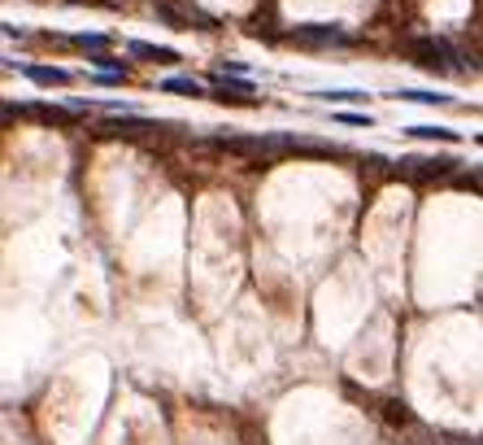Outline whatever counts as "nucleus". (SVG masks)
Returning a JSON list of instances; mask_svg holds the SVG:
<instances>
[{"instance_id": "f257e3e1", "label": "nucleus", "mask_w": 483, "mask_h": 445, "mask_svg": "<svg viewBox=\"0 0 483 445\" xmlns=\"http://www.w3.org/2000/svg\"><path fill=\"white\" fill-rule=\"evenodd\" d=\"M405 53L414 57V66L431 70V74H453V70H466L462 62V48L449 44V39H440V35H414L410 44H405Z\"/></svg>"}, {"instance_id": "f03ea898", "label": "nucleus", "mask_w": 483, "mask_h": 445, "mask_svg": "<svg viewBox=\"0 0 483 445\" xmlns=\"http://www.w3.org/2000/svg\"><path fill=\"white\" fill-rule=\"evenodd\" d=\"M292 48H305V53H322V48H353V35L344 27H331V22H305V27H292L288 35Z\"/></svg>"}, {"instance_id": "7ed1b4c3", "label": "nucleus", "mask_w": 483, "mask_h": 445, "mask_svg": "<svg viewBox=\"0 0 483 445\" xmlns=\"http://www.w3.org/2000/svg\"><path fill=\"white\" fill-rule=\"evenodd\" d=\"M209 88H214V101L223 105H258V88H253V79H244V74H218V79H209Z\"/></svg>"}, {"instance_id": "20e7f679", "label": "nucleus", "mask_w": 483, "mask_h": 445, "mask_svg": "<svg viewBox=\"0 0 483 445\" xmlns=\"http://www.w3.org/2000/svg\"><path fill=\"white\" fill-rule=\"evenodd\" d=\"M453 158H405L401 175L405 179H419V184H436V179H453Z\"/></svg>"}, {"instance_id": "39448f33", "label": "nucleus", "mask_w": 483, "mask_h": 445, "mask_svg": "<svg viewBox=\"0 0 483 445\" xmlns=\"http://www.w3.org/2000/svg\"><path fill=\"white\" fill-rule=\"evenodd\" d=\"M31 83H39V88H65V83H74V74L62 66H35V62H27V66H18Z\"/></svg>"}, {"instance_id": "423d86ee", "label": "nucleus", "mask_w": 483, "mask_h": 445, "mask_svg": "<svg viewBox=\"0 0 483 445\" xmlns=\"http://www.w3.org/2000/svg\"><path fill=\"white\" fill-rule=\"evenodd\" d=\"M135 57H144V62H157V66H179V53L174 48H165V44H148V39H131L127 44Z\"/></svg>"}, {"instance_id": "0eeeda50", "label": "nucleus", "mask_w": 483, "mask_h": 445, "mask_svg": "<svg viewBox=\"0 0 483 445\" xmlns=\"http://www.w3.org/2000/svg\"><path fill=\"white\" fill-rule=\"evenodd\" d=\"M396 101H414V105H453L449 92H436V88H401L392 92Z\"/></svg>"}, {"instance_id": "6e6552de", "label": "nucleus", "mask_w": 483, "mask_h": 445, "mask_svg": "<svg viewBox=\"0 0 483 445\" xmlns=\"http://www.w3.org/2000/svg\"><path fill=\"white\" fill-rule=\"evenodd\" d=\"M161 92H179V97H205V83H196L192 74H170V79H161Z\"/></svg>"}, {"instance_id": "1a4fd4ad", "label": "nucleus", "mask_w": 483, "mask_h": 445, "mask_svg": "<svg viewBox=\"0 0 483 445\" xmlns=\"http://www.w3.org/2000/svg\"><path fill=\"white\" fill-rule=\"evenodd\" d=\"M322 105H366L370 97L366 92H357V88H322V92H314Z\"/></svg>"}, {"instance_id": "9d476101", "label": "nucleus", "mask_w": 483, "mask_h": 445, "mask_svg": "<svg viewBox=\"0 0 483 445\" xmlns=\"http://www.w3.org/2000/svg\"><path fill=\"white\" fill-rule=\"evenodd\" d=\"M405 136L410 140H440V144H457V132L453 127H427V123H419V127H405Z\"/></svg>"}, {"instance_id": "9b49d317", "label": "nucleus", "mask_w": 483, "mask_h": 445, "mask_svg": "<svg viewBox=\"0 0 483 445\" xmlns=\"http://www.w3.org/2000/svg\"><path fill=\"white\" fill-rule=\"evenodd\" d=\"M384 419H387V424H401V428H410V424H414V415H410L405 402H384Z\"/></svg>"}, {"instance_id": "f8f14e48", "label": "nucleus", "mask_w": 483, "mask_h": 445, "mask_svg": "<svg viewBox=\"0 0 483 445\" xmlns=\"http://www.w3.org/2000/svg\"><path fill=\"white\" fill-rule=\"evenodd\" d=\"M65 44H79V48H105V44H109V35L79 31V35H65Z\"/></svg>"}, {"instance_id": "ddd939ff", "label": "nucleus", "mask_w": 483, "mask_h": 445, "mask_svg": "<svg viewBox=\"0 0 483 445\" xmlns=\"http://www.w3.org/2000/svg\"><path fill=\"white\" fill-rule=\"evenodd\" d=\"M335 118H340V123H349V127H370V123H375L370 114H357V109H344V114H335Z\"/></svg>"}, {"instance_id": "4468645a", "label": "nucleus", "mask_w": 483, "mask_h": 445, "mask_svg": "<svg viewBox=\"0 0 483 445\" xmlns=\"http://www.w3.org/2000/svg\"><path fill=\"white\" fill-rule=\"evenodd\" d=\"M92 66H100V70H118V74H127V62H118V57H109V53H97V57H92Z\"/></svg>"}, {"instance_id": "2eb2a0df", "label": "nucleus", "mask_w": 483, "mask_h": 445, "mask_svg": "<svg viewBox=\"0 0 483 445\" xmlns=\"http://www.w3.org/2000/svg\"><path fill=\"white\" fill-rule=\"evenodd\" d=\"M475 144H483V136H475Z\"/></svg>"}]
</instances>
